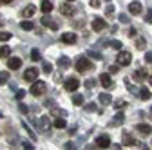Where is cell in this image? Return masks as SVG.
Segmentation results:
<instances>
[{
	"mask_svg": "<svg viewBox=\"0 0 152 150\" xmlns=\"http://www.w3.org/2000/svg\"><path fill=\"white\" fill-rule=\"evenodd\" d=\"M45 90H47V85L44 83V82H33V87L29 89V92L33 96H42V94H45Z\"/></svg>",
	"mask_w": 152,
	"mask_h": 150,
	"instance_id": "obj_1",
	"label": "cell"
},
{
	"mask_svg": "<svg viewBox=\"0 0 152 150\" xmlns=\"http://www.w3.org/2000/svg\"><path fill=\"white\" fill-rule=\"evenodd\" d=\"M53 125H54L56 128H65V127H67V121H65V118H54Z\"/></svg>",
	"mask_w": 152,
	"mask_h": 150,
	"instance_id": "obj_23",
	"label": "cell"
},
{
	"mask_svg": "<svg viewBox=\"0 0 152 150\" xmlns=\"http://www.w3.org/2000/svg\"><path fill=\"white\" fill-rule=\"evenodd\" d=\"M148 83H150V85H152V76H148Z\"/></svg>",
	"mask_w": 152,
	"mask_h": 150,
	"instance_id": "obj_54",
	"label": "cell"
},
{
	"mask_svg": "<svg viewBox=\"0 0 152 150\" xmlns=\"http://www.w3.org/2000/svg\"><path fill=\"white\" fill-rule=\"evenodd\" d=\"M98 100H100V103H103V105H109V103L112 101V98H110L109 92H102V94L98 96Z\"/></svg>",
	"mask_w": 152,
	"mask_h": 150,
	"instance_id": "obj_21",
	"label": "cell"
},
{
	"mask_svg": "<svg viewBox=\"0 0 152 150\" xmlns=\"http://www.w3.org/2000/svg\"><path fill=\"white\" fill-rule=\"evenodd\" d=\"M87 56H91L94 60H102V54H98L96 51H87Z\"/></svg>",
	"mask_w": 152,
	"mask_h": 150,
	"instance_id": "obj_37",
	"label": "cell"
},
{
	"mask_svg": "<svg viewBox=\"0 0 152 150\" xmlns=\"http://www.w3.org/2000/svg\"><path fill=\"white\" fill-rule=\"evenodd\" d=\"M67 2H72V0H67Z\"/></svg>",
	"mask_w": 152,
	"mask_h": 150,
	"instance_id": "obj_56",
	"label": "cell"
},
{
	"mask_svg": "<svg viewBox=\"0 0 152 150\" xmlns=\"http://www.w3.org/2000/svg\"><path fill=\"white\" fill-rule=\"evenodd\" d=\"M85 110H87V112H92V110H96V105H94V103H89V105H85Z\"/></svg>",
	"mask_w": 152,
	"mask_h": 150,
	"instance_id": "obj_43",
	"label": "cell"
},
{
	"mask_svg": "<svg viewBox=\"0 0 152 150\" xmlns=\"http://www.w3.org/2000/svg\"><path fill=\"white\" fill-rule=\"evenodd\" d=\"M91 25H92V31H96V33H102V31L107 29V22L103 20V18H94Z\"/></svg>",
	"mask_w": 152,
	"mask_h": 150,
	"instance_id": "obj_4",
	"label": "cell"
},
{
	"mask_svg": "<svg viewBox=\"0 0 152 150\" xmlns=\"http://www.w3.org/2000/svg\"><path fill=\"white\" fill-rule=\"evenodd\" d=\"M11 54V47L9 45H2L0 47V58H9Z\"/></svg>",
	"mask_w": 152,
	"mask_h": 150,
	"instance_id": "obj_25",
	"label": "cell"
},
{
	"mask_svg": "<svg viewBox=\"0 0 152 150\" xmlns=\"http://www.w3.org/2000/svg\"><path fill=\"white\" fill-rule=\"evenodd\" d=\"M129 36H136V27H129Z\"/></svg>",
	"mask_w": 152,
	"mask_h": 150,
	"instance_id": "obj_48",
	"label": "cell"
},
{
	"mask_svg": "<svg viewBox=\"0 0 152 150\" xmlns=\"http://www.w3.org/2000/svg\"><path fill=\"white\" fill-rule=\"evenodd\" d=\"M118 71H120V65H118V63H116V65H110V67H109V72H114V74H116Z\"/></svg>",
	"mask_w": 152,
	"mask_h": 150,
	"instance_id": "obj_42",
	"label": "cell"
},
{
	"mask_svg": "<svg viewBox=\"0 0 152 150\" xmlns=\"http://www.w3.org/2000/svg\"><path fill=\"white\" fill-rule=\"evenodd\" d=\"M24 98H26V90H18V92H16V100L22 101Z\"/></svg>",
	"mask_w": 152,
	"mask_h": 150,
	"instance_id": "obj_38",
	"label": "cell"
},
{
	"mask_svg": "<svg viewBox=\"0 0 152 150\" xmlns=\"http://www.w3.org/2000/svg\"><path fill=\"white\" fill-rule=\"evenodd\" d=\"M51 116H54V118H65L67 116V112L65 110H62V108H51Z\"/></svg>",
	"mask_w": 152,
	"mask_h": 150,
	"instance_id": "obj_22",
	"label": "cell"
},
{
	"mask_svg": "<svg viewBox=\"0 0 152 150\" xmlns=\"http://www.w3.org/2000/svg\"><path fill=\"white\" fill-rule=\"evenodd\" d=\"M0 25H2V20H0Z\"/></svg>",
	"mask_w": 152,
	"mask_h": 150,
	"instance_id": "obj_55",
	"label": "cell"
},
{
	"mask_svg": "<svg viewBox=\"0 0 152 150\" xmlns=\"http://www.w3.org/2000/svg\"><path fill=\"white\" fill-rule=\"evenodd\" d=\"M58 65H60L62 69L71 67V58H67V56H60V58H58Z\"/></svg>",
	"mask_w": 152,
	"mask_h": 150,
	"instance_id": "obj_20",
	"label": "cell"
},
{
	"mask_svg": "<svg viewBox=\"0 0 152 150\" xmlns=\"http://www.w3.org/2000/svg\"><path fill=\"white\" fill-rule=\"evenodd\" d=\"M20 27L26 29V31H31V29H33V22H31V20H24V22L20 24Z\"/></svg>",
	"mask_w": 152,
	"mask_h": 150,
	"instance_id": "obj_34",
	"label": "cell"
},
{
	"mask_svg": "<svg viewBox=\"0 0 152 150\" xmlns=\"http://www.w3.org/2000/svg\"><path fill=\"white\" fill-rule=\"evenodd\" d=\"M11 38V33H7V31H2L0 33V42H7Z\"/></svg>",
	"mask_w": 152,
	"mask_h": 150,
	"instance_id": "obj_35",
	"label": "cell"
},
{
	"mask_svg": "<svg viewBox=\"0 0 152 150\" xmlns=\"http://www.w3.org/2000/svg\"><path fill=\"white\" fill-rule=\"evenodd\" d=\"M145 22L152 24V9H148V11H147V15H145Z\"/></svg>",
	"mask_w": 152,
	"mask_h": 150,
	"instance_id": "obj_39",
	"label": "cell"
},
{
	"mask_svg": "<svg viewBox=\"0 0 152 150\" xmlns=\"http://www.w3.org/2000/svg\"><path fill=\"white\" fill-rule=\"evenodd\" d=\"M20 65H22V60H20V58H15V56H13V58L7 60V67L13 69V71H15V69H20Z\"/></svg>",
	"mask_w": 152,
	"mask_h": 150,
	"instance_id": "obj_16",
	"label": "cell"
},
{
	"mask_svg": "<svg viewBox=\"0 0 152 150\" xmlns=\"http://www.w3.org/2000/svg\"><path fill=\"white\" fill-rule=\"evenodd\" d=\"M36 125H38V128H42L44 132H49V130H51V123H49V118H47V116L38 118V119H36Z\"/></svg>",
	"mask_w": 152,
	"mask_h": 150,
	"instance_id": "obj_6",
	"label": "cell"
},
{
	"mask_svg": "<svg viewBox=\"0 0 152 150\" xmlns=\"http://www.w3.org/2000/svg\"><path fill=\"white\" fill-rule=\"evenodd\" d=\"M85 150H100V146L98 145H89V146H85Z\"/></svg>",
	"mask_w": 152,
	"mask_h": 150,
	"instance_id": "obj_46",
	"label": "cell"
},
{
	"mask_svg": "<svg viewBox=\"0 0 152 150\" xmlns=\"http://www.w3.org/2000/svg\"><path fill=\"white\" fill-rule=\"evenodd\" d=\"M60 13H62V15H65V16H71V15L74 13V7H72L71 4H64V6L60 7Z\"/></svg>",
	"mask_w": 152,
	"mask_h": 150,
	"instance_id": "obj_17",
	"label": "cell"
},
{
	"mask_svg": "<svg viewBox=\"0 0 152 150\" xmlns=\"http://www.w3.org/2000/svg\"><path fill=\"white\" fill-rule=\"evenodd\" d=\"M120 22L121 24H129V16L127 15H120Z\"/></svg>",
	"mask_w": 152,
	"mask_h": 150,
	"instance_id": "obj_44",
	"label": "cell"
},
{
	"mask_svg": "<svg viewBox=\"0 0 152 150\" xmlns=\"http://www.w3.org/2000/svg\"><path fill=\"white\" fill-rule=\"evenodd\" d=\"M42 25H45V27H51V29H58V24H56V22H53V18L49 16V15H44L42 16Z\"/></svg>",
	"mask_w": 152,
	"mask_h": 150,
	"instance_id": "obj_14",
	"label": "cell"
},
{
	"mask_svg": "<svg viewBox=\"0 0 152 150\" xmlns=\"http://www.w3.org/2000/svg\"><path fill=\"white\" fill-rule=\"evenodd\" d=\"M125 107H127V101H123V100H116V101H114V108L123 110Z\"/></svg>",
	"mask_w": 152,
	"mask_h": 150,
	"instance_id": "obj_30",
	"label": "cell"
},
{
	"mask_svg": "<svg viewBox=\"0 0 152 150\" xmlns=\"http://www.w3.org/2000/svg\"><path fill=\"white\" fill-rule=\"evenodd\" d=\"M65 148H67V150H76V148H74V143H67Z\"/></svg>",
	"mask_w": 152,
	"mask_h": 150,
	"instance_id": "obj_50",
	"label": "cell"
},
{
	"mask_svg": "<svg viewBox=\"0 0 152 150\" xmlns=\"http://www.w3.org/2000/svg\"><path fill=\"white\" fill-rule=\"evenodd\" d=\"M123 121H125V114H123V112H118V114H116V118H114L112 119V125H123Z\"/></svg>",
	"mask_w": 152,
	"mask_h": 150,
	"instance_id": "obj_24",
	"label": "cell"
},
{
	"mask_svg": "<svg viewBox=\"0 0 152 150\" xmlns=\"http://www.w3.org/2000/svg\"><path fill=\"white\" fill-rule=\"evenodd\" d=\"M22 146H24V150H34V146H33L31 143H27V141H24V143H22Z\"/></svg>",
	"mask_w": 152,
	"mask_h": 150,
	"instance_id": "obj_41",
	"label": "cell"
},
{
	"mask_svg": "<svg viewBox=\"0 0 152 150\" xmlns=\"http://www.w3.org/2000/svg\"><path fill=\"white\" fill-rule=\"evenodd\" d=\"M136 130H138L141 136H150V134H152V127L147 125V123H140V125L136 127Z\"/></svg>",
	"mask_w": 152,
	"mask_h": 150,
	"instance_id": "obj_15",
	"label": "cell"
},
{
	"mask_svg": "<svg viewBox=\"0 0 152 150\" xmlns=\"http://www.w3.org/2000/svg\"><path fill=\"white\" fill-rule=\"evenodd\" d=\"M91 69H92V63L89 62V58L80 56V58L76 60V71L78 72H85V71H91Z\"/></svg>",
	"mask_w": 152,
	"mask_h": 150,
	"instance_id": "obj_2",
	"label": "cell"
},
{
	"mask_svg": "<svg viewBox=\"0 0 152 150\" xmlns=\"http://www.w3.org/2000/svg\"><path fill=\"white\" fill-rule=\"evenodd\" d=\"M78 85H80V82L76 80V78H69L65 83H64V87H65V90H69V92H74L76 89H78Z\"/></svg>",
	"mask_w": 152,
	"mask_h": 150,
	"instance_id": "obj_12",
	"label": "cell"
},
{
	"mask_svg": "<svg viewBox=\"0 0 152 150\" xmlns=\"http://www.w3.org/2000/svg\"><path fill=\"white\" fill-rule=\"evenodd\" d=\"M76 40H78V36H76L74 33H64V34H62V42L67 44V45H74Z\"/></svg>",
	"mask_w": 152,
	"mask_h": 150,
	"instance_id": "obj_10",
	"label": "cell"
},
{
	"mask_svg": "<svg viewBox=\"0 0 152 150\" xmlns=\"http://www.w3.org/2000/svg\"><path fill=\"white\" fill-rule=\"evenodd\" d=\"M91 7H100V0H91Z\"/></svg>",
	"mask_w": 152,
	"mask_h": 150,
	"instance_id": "obj_45",
	"label": "cell"
},
{
	"mask_svg": "<svg viewBox=\"0 0 152 150\" xmlns=\"http://www.w3.org/2000/svg\"><path fill=\"white\" fill-rule=\"evenodd\" d=\"M22 127H24V130H26V132L29 134V138H31V139L34 141V139H36V134H34V132H33V130H31V128L27 127V123H26V121H22Z\"/></svg>",
	"mask_w": 152,
	"mask_h": 150,
	"instance_id": "obj_28",
	"label": "cell"
},
{
	"mask_svg": "<svg viewBox=\"0 0 152 150\" xmlns=\"http://www.w3.org/2000/svg\"><path fill=\"white\" fill-rule=\"evenodd\" d=\"M42 67H44V72H45V74H51V71H53V65H51L49 62H44V63H42Z\"/></svg>",
	"mask_w": 152,
	"mask_h": 150,
	"instance_id": "obj_36",
	"label": "cell"
},
{
	"mask_svg": "<svg viewBox=\"0 0 152 150\" xmlns=\"http://www.w3.org/2000/svg\"><path fill=\"white\" fill-rule=\"evenodd\" d=\"M31 60H33V62L42 60V58H40V51H38V49H33V51H31Z\"/></svg>",
	"mask_w": 152,
	"mask_h": 150,
	"instance_id": "obj_33",
	"label": "cell"
},
{
	"mask_svg": "<svg viewBox=\"0 0 152 150\" xmlns=\"http://www.w3.org/2000/svg\"><path fill=\"white\" fill-rule=\"evenodd\" d=\"M36 78H38V69H34V67H31V69H27L24 72V80L26 82H36Z\"/></svg>",
	"mask_w": 152,
	"mask_h": 150,
	"instance_id": "obj_9",
	"label": "cell"
},
{
	"mask_svg": "<svg viewBox=\"0 0 152 150\" xmlns=\"http://www.w3.org/2000/svg\"><path fill=\"white\" fill-rule=\"evenodd\" d=\"M34 11H36V7H34L33 4H29L27 7H24V11H22V16H26V18H31V16L34 15Z\"/></svg>",
	"mask_w": 152,
	"mask_h": 150,
	"instance_id": "obj_18",
	"label": "cell"
},
{
	"mask_svg": "<svg viewBox=\"0 0 152 150\" xmlns=\"http://www.w3.org/2000/svg\"><path fill=\"white\" fill-rule=\"evenodd\" d=\"M148 119H152V108H150V112H148Z\"/></svg>",
	"mask_w": 152,
	"mask_h": 150,
	"instance_id": "obj_53",
	"label": "cell"
},
{
	"mask_svg": "<svg viewBox=\"0 0 152 150\" xmlns=\"http://www.w3.org/2000/svg\"><path fill=\"white\" fill-rule=\"evenodd\" d=\"M20 112H24V114H27V112H29V108L24 105V103H20Z\"/></svg>",
	"mask_w": 152,
	"mask_h": 150,
	"instance_id": "obj_47",
	"label": "cell"
},
{
	"mask_svg": "<svg viewBox=\"0 0 152 150\" xmlns=\"http://www.w3.org/2000/svg\"><path fill=\"white\" fill-rule=\"evenodd\" d=\"M109 45H110L112 49H116V51H121V45H123V44H121L120 40H112V42H109Z\"/></svg>",
	"mask_w": 152,
	"mask_h": 150,
	"instance_id": "obj_32",
	"label": "cell"
},
{
	"mask_svg": "<svg viewBox=\"0 0 152 150\" xmlns=\"http://www.w3.org/2000/svg\"><path fill=\"white\" fill-rule=\"evenodd\" d=\"M136 49H140V51L147 49V42H145V38H136Z\"/></svg>",
	"mask_w": 152,
	"mask_h": 150,
	"instance_id": "obj_27",
	"label": "cell"
},
{
	"mask_svg": "<svg viewBox=\"0 0 152 150\" xmlns=\"http://www.w3.org/2000/svg\"><path fill=\"white\" fill-rule=\"evenodd\" d=\"M72 103H74L76 107H80V105L83 103V96H82V94H74V98H72Z\"/></svg>",
	"mask_w": 152,
	"mask_h": 150,
	"instance_id": "obj_31",
	"label": "cell"
},
{
	"mask_svg": "<svg viewBox=\"0 0 152 150\" xmlns=\"http://www.w3.org/2000/svg\"><path fill=\"white\" fill-rule=\"evenodd\" d=\"M138 96H140V98H141V100H148V98H150V90H148V89H145V87H143V89H141V90H140V92H138Z\"/></svg>",
	"mask_w": 152,
	"mask_h": 150,
	"instance_id": "obj_26",
	"label": "cell"
},
{
	"mask_svg": "<svg viewBox=\"0 0 152 150\" xmlns=\"http://www.w3.org/2000/svg\"><path fill=\"white\" fill-rule=\"evenodd\" d=\"M145 60H147L148 63H152V52H147V54H145Z\"/></svg>",
	"mask_w": 152,
	"mask_h": 150,
	"instance_id": "obj_49",
	"label": "cell"
},
{
	"mask_svg": "<svg viewBox=\"0 0 152 150\" xmlns=\"http://www.w3.org/2000/svg\"><path fill=\"white\" fill-rule=\"evenodd\" d=\"M40 7H42V11L47 15V13H51V11H53V7H54V6H53L51 0H42V6H40Z\"/></svg>",
	"mask_w": 152,
	"mask_h": 150,
	"instance_id": "obj_19",
	"label": "cell"
},
{
	"mask_svg": "<svg viewBox=\"0 0 152 150\" xmlns=\"http://www.w3.org/2000/svg\"><path fill=\"white\" fill-rule=\"evenodd\" d=\"M121 145H125V146H134V145H138V141L132 138L129 132H123L121 134Z\"/></svg>",
	"mask_w": 152,
	"mask_h": 150,
	"instance_id": "obj_11",
	"label": "cell"
},
{
	"mask_svg": "<svg viewBox=\"0 0 152 150\" xmlns=\"http://www.w3.org/2000/svg\"><path fill=\"white\" fill-rule=\"evenodd\" d=\"M112 13H114V6H107V9H105V15H109V16H114Z\"/></svg>",
	"mask_w": 152,
	"mask_h": 150,
	"instance_id": "obj_40",
	"label": "cell"
},
{
	"mask_svg": "<svg viewBox=\"0 0 152 150\" xmlns=\"http://www.w3.org/2000/svg\"><path fill=\"white\" fill-rule=\"evenodd\" d=\"M85 85H87V87H89V89H91V87H92V85H94V80H87V82H85Z\"/></svg>",
	"mask_w": 152,
	"mask_h": 150,
	"instance_id": "obj_51",
	"label": "cell"
},
{
	"mask_svg": "<svg viewBox=\"0 0 152 150\" xmlns=\"http://www.w3.org/2000/svg\"><path fill=\"white\" fill-rule=\"evenodd\" d=\"M130 62H132V54H130L129 51H120V52H118L116 63H118L120 67H125V65H129Z\"/></svg>",
	"mask_w": 152,
	"mask_h": 150,
	"instance_id": "obj_3",
	"label": "cell"
},
{
	"mask_svg": "<svg viewBox=\"0 0 152 150\" xmlns=\"http://www.w3.org/2000/svg\"><path fill=\"white\" fill-rule=\"evenodd\" d=\"M100 82H102V85H103L107 90L114 89V82H112V78H110V74H109V72H103V74H100Z\"/></svg>",
	"mask_w": 152,
	"mask_h": 150,
	"instance_id": "obj_5",
	"label": "cell"
},
{
	"mask_svg": "<svg viewBox=\"0 0 152 150\" xmlns=\"http://www.w3.org/2000/svg\"><path fill=\"white\" fill-rule=\"evenodd\" d=\"M7 80H9V72H6V71H0V85L7 83Z\"/></svg>",
	"mask_w": 152,
	"mask_h": 150,
	"instance_id": "obj_29",
	"label": "cell"
},
{
	"mask_svg": "<svg viewBox=\"0 0 152 150\" xmlns=\"http://www.w3.org/2000/svg\"><path fill=\"white\" fill-rule=\"evenodd\" d=\"M96 145H98L100 148H109L112 143H110V138H109L107 134H102V136L96 138Z\"/></svg>",
	"mask_w": 152,
	"mask_h": 150,
	"instance_id": "obj_7",
	"label": "cell"
},
{
	"mask_svg": "<svg viewBox=\"0 0 152 150\" xmlns=\"http://www.w3.org/2000/svg\"><path fill=\"white\" fill-rule=\"evenodd\" d=\"M132 78H134L136 82H145L147 78H148V74H147V71L145 69H138V71H134V74H132Z\"/></svg>",
	"mask_w": 152,
	"mask_h": 150,
	"instance_id": "obj_13",
	"label": "cell"
},
{
	"mask_svg": "<svg viewBox=\"0 0 152 150\" xmlns=\"http://www.w3.org/2000/svg\"><path fill=\"white\" fill-rule=\"evenodd\" d=\"M141 11H143V6H141V2H138V0L129 4V13L130 15H141Z\"/></svg>",
	"mask_w": 152,
	"mask_h": 150,
	"instance_id": "obj_8",
	"label": "cell"
},
{
	"mask_svg": "<svg viewBox=\"0 0 152 150\" xmlns=\"http://www.w3.org/2000/svg\"><path fill=\"white\" fill-rule=\"evenodd\" d=\"M0 2H2V4H11L13 0H0Z\"/></svg>",
	"mask_w": 152,
	"mask_h": 150,
	"instance_id": "obj_52",
	"label": "cell"
}]
</instances>
